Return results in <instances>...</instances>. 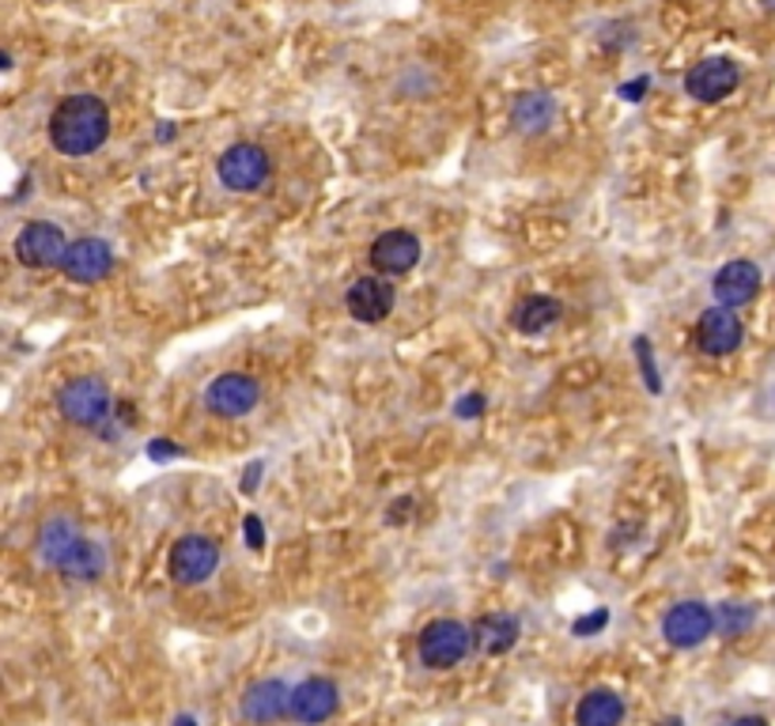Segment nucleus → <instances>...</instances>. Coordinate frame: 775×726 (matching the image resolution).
Masks as SVG:
<instances>
[{
	"instance_id": "1",
	"label": "nucleus",
	"mask_w": 775,
	"mask_h": 726,
	"mask_svg": "<svg viewBox=\"0 0 775 726\" xmlns=\"http://www.w3.org/2000/svg\"><path fill=\"white\" fill-rule=\"evenodd\" d=\"M110 137V110L99 95H68L50 114V145L61 156H92Z\"/></svg>"
},
{
	"instance_id": "2",
	"label": "nucleus",
	"mask_w": 775,
	"mask_h": 726,
	"mask_svg": "<svg viewBox=\"0 0 775 726\" xmlns=\"http://www.w3.org/2000/svg\"><path fill=\"white\" fill-rule=\"evenodd\" d=\"M477 643H473V628L451 617H439V621L424 624L420 632V662L431 670H454Z\"/></svg>"
},
{
	"instance_id": "3",
	"label": "nucleus",
	"mask_w": 775,
	"mask_h": 726,
	"mask_svg": "<svg viewBox=\"0 0 775 726\" xmlns=\"http://www.w3.org/2000/svg\"><path fill=\"white\" fill-rule=\"evenodd\" d=\"M57 409L68 424H80V428H99L110 413V389L103 378L95 375H80L73 383L61 386L57 394Z\"/></svg>"
},
{
	"instance_id": "4",
	"label": "nucleus",
	"mask_w": 775,
	"mask_h": 726,
	"mask_svg": "<svg viewBox=\"0 0 775 726\" xmlns=\"http://www.w3.org/2000/svg\"><path fill=\"white\" fill-rule=\"evenodd\" d=\"M166 568H171L174 583H182V587H197V583H205L208 575L219 568V545L205 534L179 537L171 548Z\"/></svg>"
},
{
	"instance_id": "5",
	"label": "nucleus",
	"mask_w": 775,
	"mask_h": 726,
	"mask_svg": "<svg viewBox=\"0 0 775 726\" xmlns=\"http://www.w3.org/2000/svg\"><path fill=\"white\" fill-rule=\"evenodd\" d=\"M738 84H742V68L730 57H703L685 73V92H689V99L708 103V106L734 95Z\"/></svg>"
},
{
	"instance_id": "6",
	"label": "nucleus",
	"mask_w": 775,
	"mask_h": 726,
	"mask_svg": "<svg viewBox=\"0 0 775 726\" xmlns=\"http://www.w3.org/2000/svg\"><path fill=\"white\" fill-rule=\"evenodd\" d=\"M219 182L235 193H258L269 179V156L258 145H232L219 156Z\"/></svg>"
},
{
	"instance_id": "7",
	"label": "nucleus",
	"mask_w": 775,
	"mask_h": 726,
	"mask_svg": "<svg viewBox=\"0 0 775 726\" xmlns=\"http://www.w3.org/2000/svg\"><path fill=\"white\" fill-rule=\"evenodd\" d=\"M114 269V250L110 243H103V238H73L65 250V258H61V273H65L73 285H99V280H107Z\"/></svg>"
},
{
	"instance_id": "8",
	"label": "nucleus",
	"mask_w": 775,
	"mask_h": 726,
	"mask_svg": "<svg viewBox=\"0 0 775 726\" xmlns=\"http://www.w3.org/2000/svg\"><path fill=\"white\" fill-rule=\"evenodd\" d=\"M68 250V238L57 224H46V220H34V224L23 227L15 235V258L28 269H50V265H61Z\"/></svg>"
},
{
	"instance_id": "9",
	"label": "nucleus",
	"mask_w": 775,
	"mask_h": 726,
	"mask_svg": "<svg viewBox=\"0 0 775 726\" xmlns=\"http://www.w3.org/2000/svg\"><path fill=\"white\" fill-rule=\"evenodd\" d=\"M745 325L742 318L734 314V307H711V311L700 314L696 322V349L703 356H730V352L742 349Z\"/></svg>"
},
{
	"instance_id": "10",
	"label": "nucleus",
	"mask_w": 775,
	"mask_h": 726,
	"mask_svg": "<svg viewBox=\"0 0 775 726\" xmlns=\"http://www.w3.org/2000/svg\"><path fill=\"white\" fill-rule=\"evenodd\" d=\"M715 632V613L703 601H677L663 617V636L674 648H700Z\"/></svg>"
},
{
	"instance_id": "11",
	"label": "nucleus",
	"mask_w": 775,
	"mask_h": 726,
	"mask_svg": "<svg viewBox=\"0 0 775 726\" xmlns=\"http://www.w3.org/2000/svg\"><path fill=\"white\" fill-rule=\"evenodd\" d=\"M239 715L250 726H269V723L284 719V715H292V688L277 677L254 681V685L243 693Z\"/></svg>"
},
{
	"instance_id": "12",
	"label": "nucleus",
	"mask_w": 775,
	"mask_h": 726,
	"mask_svg": "<svg viewBox=\"0 0 775 726\" xmlns=\"http://www.w3.org/2000/svg\"><path fill=\"white\" fill-rule=\"evenodd\" d=\"M394 303H398V291H394L390 280H383V277H359L356 285L345 291L348 314L364 325L383 322V318L394 311Z\"/></svg>"
},
{
	"instance_id": "13",
	"label": "nucleus",
	"mask_w": 775,
	"mask_h": 726,
	"mask_svg": "<svg viewBox=\"0 0 775 726\" xmlns=\"http://www.w3.org/2000/svg\"><path fill=\"white\" fill-rule=\"evenodd\" d=\"M258 397H261V386L254 383L250 375H219L208 383L205 389V405H208V413H216V416H246L258 405Z\"/></svg>"
},
{
	"instance_id": "14",
	"label": "nucleus",
	"mask_w": 775,
	"mask_h": 726,
	"mask_svg": "<svg viewBox=\"0 0 775 726\" xmlns=\"http://www.w3.org/2000/svg\"><path fill=\"white\" fill-rule=\"evenodd\" d=\"M337 712V685L330 677H306L292 688V719L303 726H319Z\"/></svg>"
},
{
	"instance_id": "15",
	"label": "nucleus",
	"mask_w": 775,
	"mask_h": 726,
	"mask_svg": "<svg viewBox=\"0 0 775 726\" xmlns=\"http://www.w3.org/2000/svg\"><path fill=\"white\" fill-rule=\"evenodd\" d=\"M420 261V238L412 232H405V227H394V232H383L372 243V265L378 273H390V277H398V273H409L417 269Z\"/></svg>"
},
{
	"instance_id": "16",
	"label": "nucleus",
	"mask_w": 775,
	"mask_h": 726,
	"mask_svg": "<svg viewBox=\"0 0 775 726\" xmlns=\"http://www.w3.org/2000/svg\"><path fill=\"white\" fill-rule=\"evenodd\" d=\"M711 291H715L719 307H745V303H753L756 291H761V269H756L753 261H745V258L726 261L715 273V280H711Z\"/></svg>"
},
{
	"instance_id": "17",
	"label": "nucleus",
	"mask_w": 775,
	"mask_h": 726,
	"mask_svg": "<svg viewBox=\"0 0 775 726\" xmlns=\"http://www.w3.org/2000/svg\"><path fill=\"white\" fill-rule=\"evenodd\" d=\"M510 121H515L518 132H526V137H537V132H545L557 121V99H552L549 92H523L510 106Z\"/></svg>"
},
{
	"instance_id": "18",
	"label": "nucleus",
	"mask_w": 775,
	"mask_h": 726,
	"mask_svg": "<svg viewBox=\"0 0 775 726\" xmlns=\"http://www.w3.org/2000/svg\"><path fill=\"white\" fill-rule=\"evenodd\" d=\"M518 632H523L518 617L488 613V617H481V621L473 624V643H477L481 654H507L518 643Z\"/></svg>"
},
{
	"instance_id": "19",
	"label": "nucleus",
	"mask_w": 775,
	"mask_h": 726,
	"mask_svg": "<svg viewBox=\"0 0 775 726\" xmlns=\"http://www.w3.org/2000/svg\"><path fill=\"white\" fill-rule=\"evenodd\" d=\"M563 314V307L557 303L552 296H526L523 303L515 307V314H510V322H515L518 333H545L549 325H557Z\"/></svg>"
},
{
	"instance_id": "20",
	"label": "nucleus",
	"mask_w": 775,
	"mask_h": 726,
	"mask_svg": "<svg viewBox=\"0 0 775 726\" xmlns=\"http://www.w3.org/2000/svg\"><path fill=\"white\" fill-rule=\"evenodd\" d=\"M624 701L610 688H594L575 707V726H621Z\"/></svg>"
},
{
	"instance_id": "21",
	"label": "nucleus",
	"mask_w": 775,
	"mask_h": 726,
	"mask_svg": "<svg viewBox=\"0 0 775 726\" xmlns=\"http://www.w3.org/2000/svg\"><path fill=\"white\" fill-rule=\"evenodd\" d=\"M80 530H76V522L73 519H65V515H57V519H50L46 526H42V534H39V553H42V560L50 564V568H57L61 560H65V553L73 548L76 542H80Z\"/></svg>"
},
{
	"instance_id": "22",
	"label": "nucleus",
	"mask_w": 775,
	"mask_h": 726,
	"mask_svg": "<svg viewBox=\"0 0 775 726\" xmlns=\"http://www.w3.org/2000/svg\"><path fill=\"white\" fill-rule=\"evenodd\" d=\"M57 572L68 575V579H99V575L107 572V556H103V548L95 542L80 537V542L65 553V560L57 564Z\"/></svg>"
},
{
	"instance_id": "23",
	"label": "nucleus",
	"mask_w": 775,
	"mask_h": 726,
	"mask_svg": "<svg viewBox=\"0 0 775 726\" xmlns=\"http://www.w3.org/2000/svg\"><path fill=\"white\" fill-rule=\"evenodd\" d=\"M753 621H756V609L742 606V601H726V606H719V613H715V628L722 636H742L753 628Z\"/></svg>"
},
{
	"instance_id": "24",
	"label": "nucleus",
	"mask_w": 775,
	"mask_h": 726,
	"mask_svg": "<svg viewBox=\"0 0 775 726\" xmlns=\"http://www.w3.org/2000/svg\"><path fill=\"white\" fill-rule=\"evenodd\" d=\"M636 352H639V363H643V378H647V389H650V394H658V389H663V383H658L655 356H650V341L639 338V341H636Z\"/></svg>"
},
{
	"instance_id": "25",
	"label": "nucleus",
	"mask_w": 775,
	"mask_h": 726,
	"mask_svg": "<svg viewBox=\"0 0 775 726\" xmlns=\"http://www.w3.org/2000/svg\"><path fill=\"white\" fill-rule=\"evenodd\" d=\"M605 624H610V609H594V613H586L583 621L571 624V632L575 636H594V632H602Z\"/></svg>"
},
{
	"instance_id": "26",
	"label": "nucleus",
	"mask_w": 775,
	"mask_h": 726,
	"mask_svg": "<svg viewBox=\"0 0 775 726\" xmlns=\"http://www.w3.org/2000/svg\"><path fill=\"white\" fill-rule=\"evenodd\" d=\"M243 534H246V545L258 553L261 545H266V526H261V519L258 515H246L243 519Z\"/></svg>"
},
{
	"instance_id": "27",
	"label": "nucleus",
	"mask_w": 775,
	"mask_h": 726,
	"mask_svg": "<svg viewBox=\"0 0 775 726\" xmlns=\"http://www.w3.org/2000/svg\"><path fill=\"white\" fill-rule=\"evenodd\" d=\"M484 409H488V402H484V394H470V397H462V402L454 405V416H481Z\"/></svg>"
},
{
	"instance_id": "28",
	"label": "nucleus",
	"mask_w": 775,
	"mask_h": 726,
	"mask_svg": "<svg viewBox=\"0 0 775 726\" xmlns=\"http://www.w3.org/2000/svg\"><path fill=\"white\" fill-rule=\"evenodd\" d=\"M148 455H152V458H160V462H166V458L182 455V450L174 447L171 439H152V442H148Z\"/></svg>"
},
{
	"instance_id": "29",
	"label": "nucleus",
	"mask_w": 775,
	"mask_h": 726,
	"mask_svg": "<svg viewBox=\"0 0 775 726\" xmlns=\"http://www.w3.org/2000/svg\"><path fill=\"white\" fill-rule=\"evenodd\" d=\"M261 469H266V466H261V462H250V466H246V477H243L239 492H246V495H250V492H258V481H261Z\"/></svg>"
},
{
	"instance_id": "30",
	"label": "nucleus",
	"mask_w": 775,
	"mask_h": 726,
	"mask_svg": "<svg viewBox=\"0 0 775 726\" xmlns=\"http://www.w3.org/2000/svg\"><path fill=\"white\" fill-rule=\"evenodd\" d=\"M643 92H647V79H636V84H624V99H643Z\"/></svg>"
},
{
	"instance_id": "31",
	"label": "nucleus",
	"mask_w": 775,
	"mask_h": 726,
	"mask_svg": "<svg viewBox=\"0 0 775 726\" xmlns=\"http://www.w3.org/2000/svg\"><path fill=\"white\" fill-rule=\"evenodd\" d=\"M734 726H768L764 719H756V715H745V719H738Z\"/></svg>"
},
{
	"instance_id": "32",
	"label": "nucleus",
	"mask_w": 775,
	"mask_h": 726,
	"mask_svg": "<svg viewBox=\"0 0 775 726\" xmlns=\"http://www.w3.org/2000/svg\"><path fill=\"white\" fill-rule=\"evenodd\" d=\"M174 726H197V719H190V715H182V719H174Z\"/></svg>"
},
{
	"instance_id": "33",
	"label": "nucleus",
	"mask_w": 775,
	"mask_h": 726,
	"mask_svg": "<svg viewBox=\"0 0 775 726\" xmlns=\"http://www.w3.org/2000/svg\"><path fill=\"white\" fill-rule=\"evenodd\" d=\"M764 8H768V12H775V0H764Z\"/></svg>"
}]
</instances>
